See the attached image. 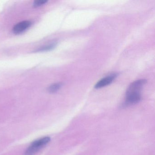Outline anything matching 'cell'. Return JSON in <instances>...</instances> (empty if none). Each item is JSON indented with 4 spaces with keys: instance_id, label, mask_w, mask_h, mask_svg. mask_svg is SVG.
I'll return each instance as SVG.
<instances>
[{
    "instance_id": "cell-1",
    "label": "cell",
    "mask_w": 155,
    "mask_h": 155,
    "mask_svg": "<svg viewBox=\"0 0 155 155\" xmlns=\"http://www.w3.org/2000/svg\"><path fill=\"white\" fill-rule=\"evenodd\" d=\"M49 137L41 138L32 142L25 152V155H34L50 141Z\"/></svg>"
},
{
    "instance_id": "cell-2",
    "label": "cell",
    "mask_w": 155,
    "mask_h": 155,
    "mask_svg": "<svg viewBox=\"0 0 155 155\" xmlns=\"http://www.w3.org/2000/svg\"><path fill=\"white\" fill-rule=\"evenodd\" d=\"M141 96L140 92H132L126 93V98L124 105L130 106L138 103L141 100Z\"/></svg>"
},
{
    "instance_id": "cell-3",
    "label": "cell",
    "mask_w": 155,
    "mask_h": 155,
    "mask_svg": "<svg viewBox=\"0 0 155 155\" xmlns=\"http://www.w3.org/2000/svg\"><path fill=\"white\" fill-rule=\"evenodd\" d=\"M117 73H112L105 78H103L96 83L95 88L96 89L106 87L112 83V81L117 77Z\"/></svg>"
},
{
    "instance_id": "cell-4",
    "label": "cell",
    "mask_w": 155,
    "mask_h": 155,
    "mask_svg": "<svg viewBox=\"0 0 155 155\" xmlns=\"http://www.w3.org/2000/svg\"><path fill=\"white\" fill-rule=\"evenodd\" d=\"M31 22L28 21H21L13 27V32L15 34H20L28 28L31 26Z\"/></svg>"
},
{
    "instance_id": "cell-5",
    "label": "cell",
    "mask_w": 155,
    "mask_h": 155,
    "mask_svg": "<svg viewBox=\"0 0 155 155\" xmlns=\"http://www.w3.org/2000/svg\"><path fill=\"white\" fill-rule=\"evenodd\" d=\"M62 84L61 83H56L52 84L48 88V91L51 93H54L57 92L61 87Z\"/></svg>"
},
{
    "instance_id": "cell-6",
    "label": "cell",
    "mask_w": 155,
    "mask_h": 155,
    "mask_svg": "<svg viewBox=\"0 0 155 155\" xmlns=\"http://www.w3.org/2000/svg\"><path fill=\"white\" fill-rule=\"evenodd\" d=\"M56 43H52V44H50V45L42 47V48L39 49L38 51H45L51 50H52V49L55 48V47H56Z\"/></svg>"
},
{
    "instance_id": "cell-7",
    "label": "cell",
    "mask_w": 155,
    "mask_h": 155,
    "mask_svg": "<svg viewBox=\"0 0 155 155\" xmlns=\"http://www.w3.org/2000/svg\"><path fill=\"white\" fill-rule=\"evenodd\" d=\"M48 2L46 0H39V1H36L34 2L33 3V6L34 7H40V6H42L44 5L45 3Z\"/></svg>"
}]
</instances>
